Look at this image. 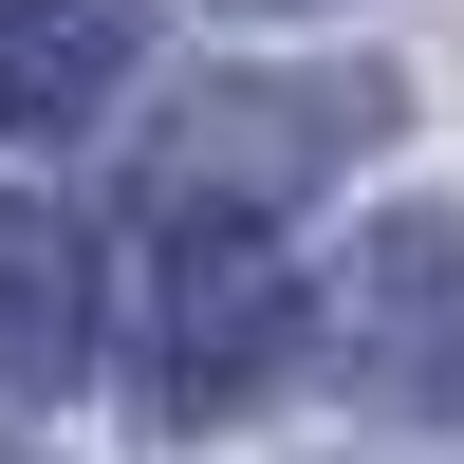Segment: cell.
I'll return each mask as SVG.
<instances>
[{"mask_svg":"<svg viewBox=\"0 0 464 464\" xmlns=\"http://www.w3.org/2000/svg\"><path fill=\"white\" fill-rule=\"evenodd\" d=\"M372 130H391V74H205V93L149 111L130 205H149V242H168V223H260L316 168H353Z\"/></svg>","mask_w":464,"mask_h":464,"instance_id":"cell-1","label":"cell"},{"mask_svg":"<svg viewBox=\"0 0 464 464\" xmlns=\"http://www.w3.org/2000/svg\"><path fill=\"white\" fill-rule=\"evenodd\" d=\"M297 353V279L260 260V223H168L149 242V353L130 391L168 409V428H223V409H260Z\"/></svg>","mask_w":464,"mask_h":464,"instance_id":"cell-2","label":"cell"},{"mask_svg":"<svg viewBox=\"0 0 464 464\" xmlns=\"http://www.w3.org/2000/svg\"><path fill=\"white\" fill-rule=\"evenodd\" d=\"M316 334H334V372H353L391 428H464V223L446 205H391L353 260H334Z\"/></svg>","mask_w":464,"mask_h":464,"instance_id":"cell-3","label":"cell"},{"mask_svg":"<svg viewBox=\"0 0 464 464\" xmlns=\"http://www.w3.org/2000/svg\"><path fill=\"white\" fill-rule=\"evenodd\" d=\"M130 56H149V19H130V0H0V149L93 130Z\"/></svg>","mask_w":464,"mask_h":464,"instance_id":"cell-4","label":"cell"},{"mask_svg":"<svg viewBox=\"0 0 464 464\" xmlns=\"http://www.w3.org/2000/svg\"><path fill=\"white\" fill-rule=\"evenodd\" d=\"M93 372V242L74 205H0V391H74Z\"/></svg>","mask_w":464,"mask_h":464,"instance_id":"cell-5","label":"cell"},{"mask_svg":"<svg viewBox=\"0 0 464 464\" xmlns=\"http://www.w3.org/2000/svg\"><path fill=\"white\" fill-rule=\"evenodd\" d=\"M260 19H297V0H260Z\"/></svg>","mask_w":464,"mask_h":464,"instance_id":"cell-6","label":"cell"}]
</instances>
